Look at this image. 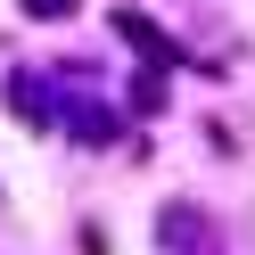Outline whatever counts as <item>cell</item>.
Masks as SVG:
<instances>
[{
	"label": "cell",
	"instance_id": "6da1fadb",
	"mask_svg": "<svg viewBox=\"0 0 255 255\" xmlns=\"http://www.w3.org/2000/svg\"><path fill=\"white\" fill-rule=\"evenodd\" d=\"M156 231H165V255H206V222L189 214V206H165Z\"/></svg>",
	"mask_w": 255,
	"mask_h": 255
},
{
	"label": "cell",
	"instance_id": "7a4b0ae2",
	"mask_svg": "<svg viewBox=\"0 0 255 255\" xmlns=\"http://www.w3.org/2000/svg\"><path fill=\"white\" fill-rule=\"evenodd\" d=\"M25 17H74V0H25Z\"/></svg>",
	"mask_w": 255,
	"mask_h": 255
}]
</instances>
